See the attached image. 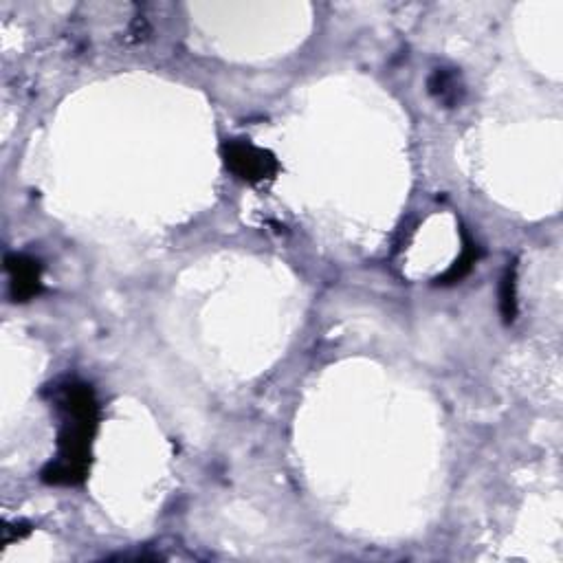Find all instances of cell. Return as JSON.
<instances>
[{
	"label": "cell",
	"mask_w": 563,
	"mask_h": 563,
	"mask_svg": "<svg viewBox=\"0 0 563 563\" xmlns=\"http://www.w3.org/2000/svg\"><path fill=\"white\" fill-rule=\"evenodd\" d=\"M517 269L511 264L506 269L502 284H500V311L504 317V324H513L517 315Z\"/></svg>",
	"instance_id": "obj_6"
},
{
	"label": "cell",
	"mask_w": 563,
	"mask_h": 563,
	"mask_svg": "<svg viewBox=\"0 0 563 563\" xmlns=\"http://www.w3.org/2000/svg\"><path fill=\"white\" fill-rule=\"evenodd\" d=\"M429 93L436 97L440 104L458 106L462 95H465V84L460 80V73L456 69H436L427 82Z\"/></svg>",
	"instance_id": "obj_4"
},
{
	"label": "cell",
	"mask_w": 563,
	"mask_h": 563,
	"mask_svg": "<svg viewBox=\"0 0 563 563\" xmlns=\"http://www.w3.org/2000/svg\"><path fill=\"white\" fill-rule=\"evenodd\" d=\"M9 273V293L14 302H29L42 293V267L38 260L22 253H9L5 260Z\"/></svg>",
	"instance_id": "obj_3"
},
{
	"label": "cell",
	"mask_w": 563,
	"mask_h": 563,
	"mask_svg": "<svg viewBox=\"0 0 563 563\" xmlns=\"http://www.w3.org/2000/svg\"><path fill=\"white\" fill-rule=\"evenodd\" d=\"M220 154H223L227 170L251 185L273 181L280 170L278 159L269 150L253 146L247 139H227Z\"/></svg>",
	"instance_id": "obj_2"
},
{
	"label": "cell",
	"mask_w": 563,
	"mask_h": 563,
	"mask_svg": "<svg viewBox=\"0 0 563 563\" xmlns=\"http://www.w3.org/2000/svg\"><path fill=\"white\" fill-rule=\"evenodd\" d=\"M478 245L473 242L467 234L462 236V253H460V258L454 262V267H451L443 278H438V284H456L460 282L465 275L471 273L473 269V264L478 262Z\"/></svg>",
	"instance_id": "obj_5"
},
{
	"label": "cell",
	"mask_w": 563,
	"mask_h": 563,
	"mask_svg": "<svg viewBox=\"0 0 563 563\" xmlns=\"http://www.w3.org/2000/svg\"><path fill=\"white\" fill-rule=\"evenodd\" d=\"M60 418L58 456L42 469V482L53 487H77L91 469V445L99 423V405L91 385L69 379L58 383L51 396Z\"/></svg>",
	"instance_id": "obj_1"
}]
</instances>
